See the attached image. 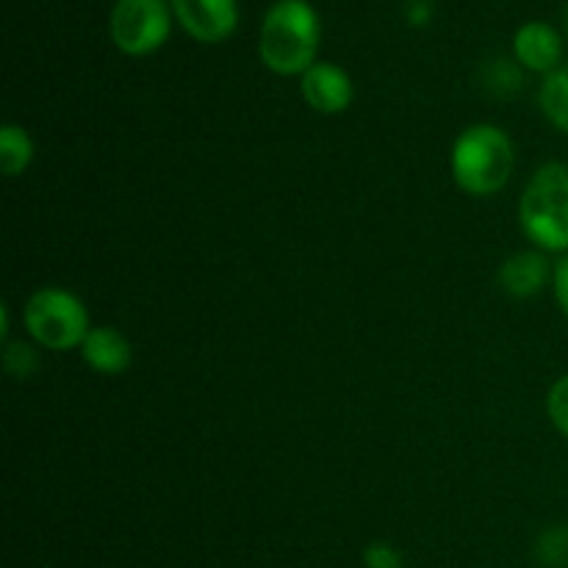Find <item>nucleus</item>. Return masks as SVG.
<instances>
[{
  "mask_svg": "<svg viewBox=\"0 0 568 568\" xmlns=\"http://www.w3.org/2000/svg\"><path fill=\"white\" fill-rule=\"evenodd\" d=\"M536 560L544 568H568V525H555L538 536Z\"/></svg>",
  "mask_w": 568,
  "mask_h": 568,
  "instance_id": "14",
  "label": "nucleus"
},
{
  "mask_svg": "<svg viewBox=\"0 0 568 568\" xmlns=\"http://www.w3.org/2000/svg\"><path fill=\"white\" fill-rule=\"evenodd\" d=\"M364 566L366 568H403V555H399V549L392 547V544L375 541L366 547Z\"/></svg>",
  "mask_w": 568,
  "mask_h": 568,
  "instance_id": "17",
  "label": "nucleus"
},
{
  "mask_svg": "<svg viewBox=\"0 0 568 568\" xmlns=\"http://www.w3.org/2000/svg\"><path fill=\"white\" fill-rule=\"evenodd\" d=\"M172 17L170 0H116L109 17V37L120 53L142 59L170 39Z\"/></svg>",
  "mask_w": 568,
  "mask_h": 568,
  "instance_id": "5",
  "label": "nucleus"
},
{
  "mask_svg": "<svg viewBox=\"0 0 568 568\" xmlns=\"http://www.w3.org/2000/svg\"><path fill=\"white\" fill-rule=\"evenodd\" d=\"M538 105L549 125L568 136V64H560L558 70L544 75L538 87Z\"/></svg>",
  "mask_w": 568,
  "mask_h": 568,
  "instance_id": "11",
  "label": "nucleus"
},
{
  "mask_svg": "<svg viewBox=\"0 0 568 568\" xmlns=\"http://www.w3.org/2000/svg\"><path fill=\"white\" fill-rule=\"evenodd\" d=\"M322 22L308 0H275L261 20V64L275 75H303L316 64Z\"/></svg>",
  "mask_w": 568,
  "mask_h": 568,
  "instance_id": "1",
  "label": "nucleus"
},
{
  "mask_svg": "<svg viewBox=\"0 0 568 568\" xmlns=\"http://www.w3.org/2000/svg\"><path fill=\"white\" fill-rule=\"evenodd\" d=\"M519 222L532 247L568 255V164L538 166L519 200Z\"/></svg>",
  "mask_w": 568,
  "mask_h": 568,
  "instance_id": "3",
  "label": "nucleus"
},
{
  "mask_svg": "<svg viewBox=\"0 0 568 568\" xmlns=\"http://www.w3.org/2000/svg\"><path fill=\"white\" fill-rule=\"evenodd\" d=\"M514 55L525 70L549 75L564 64V37L544 20H530L516 31Z\"/></svg>",
  "mask_w": 568,
  "mask_h": 568,
  "instance_id": "8",
  "label": "nucleus"
},
{
  "mask_svg": "<svg viewBox=\"0 0 568 568\" xmlns=\"http://www.w3.org/2000/svg\"><path fill=\"white\" fill-rule=\"evenodd\" d=\"M3 366L14 381H28L39 369V355L26 342H6Z\"/></svg>",
  "mask_w": 568,
  "mask_h": 568,
  "instance_id": "15",
  "label": "nucleus"
},
{
  "mask_svg": "<svg viewBox=\"0 0 568 568\" xmlns=\"http://www.w3.org/2000/svg\"><path fill=\"white\" fill-rule=\"evenodd\" d=\"M81 358L100 375H122L133 364V347L116 327H92L81 344Z\"/></svg>",
  "mask_w": 568,
  "mask_h": 568,
  "instance_id": "10",
  "label": "nucleus"
},
{
  "mask_svg": "<svg viewBox=\"0 0 568 568\" xmlns=\"http://www.w3.org/2000/svg\"><path fill=\"white\" fill-rule=\"evenodd\" d=\"M564 26H566V37H568V6H566V11H564Z\"/></svg>",
  "mask_w": 568,
  "mask_h": 568,
  "instance_id": "20",
  "label": "nucleus"
},
{
  "mask_svg": "<svg viewBox=\"0 0 568 568\" xmlns=\"http://www.w3.org/2000/svg\"><path fill=\"white\" fill-rule=\"evenodd\" d=\"M547 416L560 436L568 438V375L558 377L547 394Z\"/></svg>",
  "mask_w": 568,
  "mask_h": 568,
  "instance_id": "16",
  "label": "nucleus"
},
{
  "mask_svg": "<svg viewBox=\"0 0 568 568\" xmlns=\"http://www.w3.org/2000/svg\"><path fill=\"white\" fill-rule=\"evenodd\" d=\"M516 150L508 133L491 122L469 125L453 144L449 166L460 192L471 197H491L508 186L514 175Z\"/></svg>",
  "mask_w": 568,
  "mask_h": 568,
  "instance_id": "2",
  "label": "nucleus"
},
{
  "mask_svg": "<svg viewBox=\"0 0 568 568\" xmlns=\"http://www.w3.org/2000/svg\"><path fill=\"white\" fill-rule=\"evenodd\" d=\"M33 161V139L22 125L6 122L0 128V170L6 178H17L31 166Z\"/></svg>",
  "mask_w": 568,
  "mask_h": 568,
  "instance_id": "12",
  "label": "nucleus"
},
{
  "mask_svg": "<svg viewBox=\"0 0 568 568\" xmlns=\"http://www.w3.org/2000/svg\"><path fill=\"white\" fill-rule=\"evenodd\" d=\"M300 92H303L305 103L320 114H344L355 98L349 72L333 61H316L308 72H303Z\"/></svg>",
  "mask_w": 568,
  "mask_h": 568,
  "instance_id": "7",
  "label": "nucleus"
},
{
  "mask_svg": "<svg viewBox=\"0 0 568 568\" xmlns=\"http://www.w3.org/2000/svg\"><path fill=\"white\" fill-rule=\"evenodd\" d=\"M178 26L203 44H220L239 26L236 0H170Z\"/></svg>",
  "mask_w": 568,
  "mask_h": 568,
  "instance_id": "6",
  "label": "nucleus"
},
{
  "mask_svg": "<svg viewBox=\"0 0 568 568\" xmlns=\"http://www.w3.org/2000/svg\"><path fill=\"white\" fill-rule=\"evenodd\" d=\"M549 277H552V266H549L547 255L541 250H521L499 266L497 281L508 297L530 300L544 292Z\"/></svg>",
  "mask_w": 568,
  "mask_h": 568,
  "instance_id": "9",
  "label": "nucleus"
},
{
  "mask_svg": "<svg viewBox=\"0 0 568 568\" xmlns=\"http://www.w3.org/2000/svg\"><path fill=\"white\" fill-rule=\"evenodd\" d=\"M26 331L39 347L67 353V349H81L83 338L92 331L89 311L78 294L59 286H44L28 297L22 311Z\"/></svg>",
  "mask_w": 568,
  "mask_h": 568,
  "instance_id": "4",
  "label": "nucleus"
},
{
  "mask_svg": "<svg viewBox=\"0 0 568 568\" xmlns=\"http://www.w3.org/2000/svg\"><path fill=\"white\" fill-rule=\"evenodd\" d=\"M519 61L510 59H491L483 67V81H486L488 92L497 98H510L521 89V70Z\"/></svg>",
  "mask_w": 568,
  "mask_h": 568,
  "instance_id": "13",
  "label": "nucleus"
},
{
  "mask_svg": "<svg viewBox=\"0 0 568 568\" xmlns=\"http://www.w3.org/2000/svg\"><path fill=\"white\" fill-rule=\"evenodd\" d=\"M552 288H555V303L564 311L568 320V255H560V261L552 270Z\"/></svg>",
  "mask_w": 568,
  "mask_h": 568,
  "instance_id": "18",
  "label": "nucleus"
},
{
  "mask_svg": "<svg viewBox=\"0 0 568 568\" xmlns=\"http://www.w3.org/2000/svg\"><path fill=\"white\" fill-rule=\"evenodd\" d=\"M0 338L9 342V308L6 305H0Z\"/></svg>",
  "mask_w": 568,
  "mask_h": 568,
  "instance_id": "19",
  "label": "nucleus"
}]
</instances>
